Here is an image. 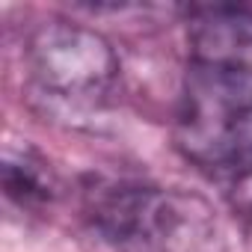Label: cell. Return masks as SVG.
<instances>
[{"instance_id": "cell-1", "label": "cell", "mask_w": 252, "mask_h": 252, "mask_svg": "<svg viewBox=\"0 0 252 252\" xmlns=\"http://www.w3.org/2000/svg\"><path fill=\"white\" fill-rule=\"evenodd\" d=\"M187 160L214 178L252 175V12L199 6L175 122Z\"/></svg>"}, {"instance_id": "cell-2", "label": "cell", "mask_w": 252, "mask_h": 252, "mask_svg": "<svg viewBox=\"0 0 252 252\" xmlns=\"http://www.w3.org/2000/svg\"><path fill=\"white\" fill-rule=\"evenodd\" d=\"M27 63L39 89L63 101H95L119 74V60L98 33L63 21L33 33Z\"/></svg>"}, {"instance_id": "cell-3", "label": "cell", "mask_w": 252, "mask_h": 252, "mask_svg": "<svg viewBox=\"0 0 252 252\" xmlns=\"http://www.w3.org/2000/svg\"><path fill=\"white\" fill-rule=\"evenodd\" d=\"M86 208L104 237L160 252L178 249L181 234L199 222L178 196L137 184H98L86 193Z\"/></svg>"}, {"instance_id": "cell-4", "label": "cell", "mask_w": 252, "mask_h": 252, "mask_svg": "<svg viewBox=\"0 0 252 252\" xmlns=\"http://www.w3.org/2000/svg\"><path fill=\"white\" fill-rule=\"evenodd\" d=\"M3 181H6V193L21 205L42 202L51 196V172H45V163L30 152H24L21 158L6 155Z\"/></svg>"}]
</instances>
